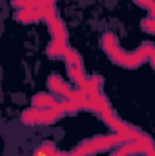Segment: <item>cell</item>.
Instances as JSON below:
<instances>
[{"mask_svg": "<svg viewBox=\"0 0 155 156\" xmlns=\"http://www.w3.org/2000/svg\"><path fill=\"white\" fill-rule=\"evenodd\" d=\"M35 156H51V154H49V144L40 145L39 149L35 151Z\"/></svg>", "mask_w": 155, "mask_h": 156, "instance_id": "6da1fadb", "label": "cell"}]
</instances>
